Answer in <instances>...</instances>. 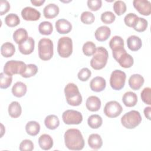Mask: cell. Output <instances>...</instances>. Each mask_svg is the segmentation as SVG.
Segmentation results:
<instances>
[{"instance_id":"1","label":"cell","mask_w":151,"mask_h":151,"mask_svg":"<svg viewBox=\"0 0 151 151\" xmlns=\"http://www.w3.org/2000/svg\"><path fill=\"white\" fill-rule=\"evenodd\" d=\"M65 146L71 150H80L84 148V140L81 132L77 129H69L64 133Z\"/></svg>"},{"instance_id":"2","label":"cell","mask_w":151,"mask_h":151,"mask_svg":"<svg viewBox=\"0 0 151 151\" xmlns=\"http://www.w3.org/2000/svg\"><path fill=\"white\" fill-rule=\"evenodd\" d=\"M64 93L66 101L69 105L78 106L82 103V96L78 88L74 83H68L64 88Z\"/></svg>"},{"instance_id":"3","label":"cell","mask_w":151,"mask_h":151,"mask_svg":"<svg viewBox=\"0 0 151 151\" xmlns=\"http://www.w3.org/2000/svg\"><path fill=\"white\" fill-rule=\"evenodd\" d=\"M108 58L109 53L107 50L103 47H99L93 55L90 61V65L94 70H101L106 66Z\"/></svg>"},{"instance_id":"4","label":"cell","mask_w":151,"mask_h":151,"mask_svg":"<svg viewBox=\"0 0 151 151\" xmlns=\"http://www.w3.org/2000/svg\"><path fill=\"white\" fill-rule=\"evenodd\" d=\"M52 41L46 38H41L38 42V56L43 61L50 60L54 53Z\"/></svg>"},{"instance_id":"5","label":"cell","mask_w":151,"mask_h":151,"mask_svg":"<svg viewBox=\"0 0 151 151\" xmlns=\"http://www.w3.org/2000/svg\"><path fill=\"white\" fill-rule=\"evenodd\" d=\"M142 117L137 110H131L124 114L121 118L122 124L126 129H132L137 127L142 122Z\"/></svg>"},{"instance_id":"6","label":"cell","mask_w":151,"mask_h":151,"mask_svg":"<svg viewBox=\"0 0 151 151\" xmlns=\"http://www.w3.org/2000/svg\"><path fill=\"white\" fill-rule=\"evenodd\" d=\"M112 54L113 58L119 63L121 67L127 68L133 65V58L132 55L127 53L124 47L112 51Z\"/></svg>"},{"instance_id":"7","label":"cell","mask_w":151,"mask_h":151,"mask_svg":"<svg viewBox=\"0 0 151 151\" xmlns=\"http://www.w3.org/2000/svg\"><path fill=\"white\" fill-rule=\"evenodd\" d=\"M57 52L63 58L70 57L73 52V41L68 37H61L58 41Z\"/></svg>"},{"instance_id":"8","label":"cell","mask_w":151,"mask_h":151,"mask_svg":"<svg viewBox=\"0 0 151 151\" xmlns=\"http://www.w3.org/2000/svg\"><path fill=\"white\" fill-rule=\"evenodd\" d=\"M27 65L22 61L10 60L7 61L4 67V73L12 76L22 74L26 70Z\"/></svg>"},{"instance_id":"9","label":"cell","mask_w":151,"mask_h":151,"mask_svg":"<svg viewBox=\"0 0 151 151\" xmlns=\"http://www.w3.org/2000/svg\"><path fill=\"white\" fill-rule=\"evenodd\" d=\"M126 78V73L120 70H114L110 77V84L111 88L115 90H120L125 84Z\"/></svg>"},{"instance_id":"10","label":"cell","mask_w":151,"mask_h":151,"mask_svg":"<svg viewBox=\"0 0 151 151\" xmlns=\"http://www.w3.org/2000/svg\"><path fill=\"white\" fill-rule=\"evenodd\" d=\"M62 119L66 124H79L83 121V116L77 110H67L63 113Z\"/></svg>"},{"instance_id":"11","label":"cell","mask_w":151,"mask_h":151,"mask_svg":"<svg viewBox=\"0 0 151 151\" xmlns=\"http://www.w3.org/2000/svg\"><path fill=\"white\" fill-rule=\"evenodd\" d=\"M123 108L120 104L116 101H110L105 104L104 113L109 118H115L122 112Z\"/></svg>"},{"instance_id":"12","label":"cell","mask_w":151,"mask_h":151,"mask_svg":"<svg viewBox=\"0 0 151 151\" xmlns=\"http://www.w3.org/2000/svg\"><path fill=\"white\" fill-rule=\"evenodd\" d=\"M134 8L139 14L145 16H149L151 13V3L147 0H134Z\"/></svg>"},{"instance_id":"13","label":"cell","mask_w":151,"mask_h":151,"mask_svg":"<svg viewBox=\"0 0 151 151\" xmlns=\"http://www.w3.org/2000/svg\"><path fill=\"white\" fill-rule=\"evenodd\" d=\"M21 16L25 21H34L40 18L41 13L32 7L26 6L21 11Z\"/></svg>"},{"instance_id":"14","label":"cell","mask_w":151,"mask_h":151,"mask_svg":"<svg viewBox=\"0 0 151 151\" xmlns=\"http://www.w3.org/2000/svg\"><path fill=\"white\" fill-rule=\"evenodd\" d=\"M34 47V40L32 37H29L25 41L18 44V50L21 54L24 55H28L33 52Z\"/></svg>"},{"instance_id":"15","label":"cell","mask_w":151,"mask_h":151,"mask_svg":"<svg viewBox=\"0 0 151 151\" xmlns=\"http://www.w3.org/2000/svg\"><path fill=\"white\" fill-rule=\"evenodd\" d=\"M55 28L59 34H68L72 29V25L68 20L61 18L55 22Z\"/></svg>"},{"instance_id":"16","label":"cell","mask_w":151,"mask_h":151,"mask_svg":"<svg viewBox=\"0 0 151 151\" xmlns=\"http://www.w3.org/2000/svg\"><path fill=\"white\" fill-rule=\"evenodd\" d=\"M106 86L105 79L100 76L94 77L90 83V87L92 91L95 92L102 91Z\"/></svg>"},{"instance_id":"17","label":"cell","mask_w":151,"mask_h":151,"mask_svg":"<svg viewBox=\"0 0 151 151\" xmlns=\"http://www.w3.org/2000/svg\"><path fill=\"white\" fill-rule=\"evenodd\" d=\"M145 82L144 78L139 74H132L129 79V85L130 87L134 90H139L143 85Z\"/></svg>"},{"instance_id":"18","label":"cell","mask_w":151,"mask_h":151,"mask_svg":"<svg viewBox=\"0 0 151 151\" xmlns=\"http://www.w3.org/2000/svg\"><path fill=\"white\" fill-rule=\"evenodd\" d=\"M111 30L107 26L103 25L99 27L95 31L94 35L96 39L100 42L107 40L110 36Z\"/></svg>"},{"instance_id":"19","label":"cell","mask_w":151,"mask_h":151,"mask_svg":"<svg viewBox=\"0 0 151 151\" xmlns=\"http://www.w3.org/2000/svg\"><path fill=\"white\" fill-rule=\"evenodd\" d=\"M100 99L95 96H91L87 98L86 101L87 109L90 111H97L101 107Z\"/></svg>"},{"instance_id":"20","label":"cell","mask_w":151,"mask_h":151,"mask_svg":"<svg viewBox=\"0 0 151 151\" xmlns=\"http://www.w3.org/2000/svg\"><path fill=\"white\" fill-rule=\"evenodd\" d=\"M60 12L59 7L55 4H49L43 9V14L45 18L48 19L54 18L58 15Z\"/></svg>"},{"instance_id":"21","label":"cell","mask_w":151,"mask_h":151,"mask_svg":"<svg viewBox=\"0 0 151 151\" xmlns=\"http://www.w3.org/2000/svg\"><path fill=\"white\" fill-rule=\"evenodd\" d=\"M127 45L129 50L132 51H136L142 47V40L136 35H131L127 39Z\"/></svg>"},{"instance_id":"22","label":"cell","mask_w":151,"mask_h":151,"mask_svg":"<svg viewBox=\"0 0 151 151\" xmlns=\"http://www.w3.org/2000/svg\"><path fill=\"white\" fill-rule=\"evenodd\" d=\"M89 147L94 150H99L103 145V140L101 136L96 133L91 134L88 138Z\"/></svg>"},{"instance_id":"23","label":"cell","mask_w":151,"mask_h":151,"mask_svg":"<svg viewBox=\"0 0 151 151\" xmlns=\"http://www.w3.org/2000/svg\"><path fill=\"white\" fill-rule=\"evenodd\" d=\"M122 101L126 107H133L137 104V96L136 93L132 91H127L123 96Z\"/></svg>"},{"instance_id":"24","label":"cell","mask_w":151,"mask_h":151,"mask_svg":"<svg viewBox=\"0 0 151 151\" xmlns=\"http://www.w3.org/2000/svg\"><path fill=\"white\" fill-rule=\"evenodd\" d=\"M38 144L42 149L50 150L53 146V140L49 134H42L38 139Z\"/></svg>"},{"instance_id":"25","label":"cell","mask_w":151,"mask_h":151,"mask_svg":"<svg viewBox=\"0 0 151 151\" xmlns=\"http://www.w3.org/2000/svg\"><path fill=\"white\" fill-rule=\"evenodd\" d=\"M27 91V87L25 84L21 81L16 82L12 88V94L17 97L24 96Z\"/></svg>"},{"instance_id":"26","label":"cell","mask_w":151,"mask_h":151,"mask_svg":"<svg viewBox=\"0 0 151 151\" xmlns=\"http://www.w3.org/2000/svg\"><path fill=\"white\" fill-rule=\"evenodd\" d=\"M44 124L48 129L55 130L60 125V120L56 115L50 114L45 118Z\"/></svg>"},{"instance_id":"27","label":"cell","mask_w":151,"mask_h":151,"mask_svg":"<svg viewBox=\"0 0 151 151\" xmlns=\"http://www.w3.org/2000/svg\"><path fill=\"white\" fill-rule=\"evenodd\" d=\"M22 113V108L20 104L16 101L11 102L8 106L9 115L12 118H17L19 117Z\"/></svg>"},{"instance_id":"28","label":"cell","mask_w":151,"mask_h":151,"mask_svg":"<svg viewBox=\"0 0 151 151\" xmlns=\"http://www.w3.org/2000/svg\"><path fill=\"white\" fill-rule=\"evenodd\" d=\"M28 38L27 30L23 28H19L15 30L13 34V39L14 41L19 44L25 41Z\"/></svg>"},{"instance_id":"29","label":"cell","mask_w":151,"mask_h":151,"mask_svg":"<svg viewBox=\"0 0 151 151\" xmlns=\"http://www.w3.org/2000/svg\"><path fill=\"white\" fill-rule=\"evenodd\" d=\"M25 130L29 135L35 136L40 132V125L36 121H29L25 125Z\"/></svg>"},{"instance_id":"30","label":"cell","mask_w":151,"mask_h":151,"mask_svg":"<svg viewBox=\"0 0 151 151\" xmlns=\"http://www.w3.org/2000/svg\"><path fill=\"white\" fill-rule=\"evenodd\" d=\"M15 51V46L11 42H6L1 45V53L4 57L6 58L12 57L14 54Z\"/></svg>"},{"instance_id":"31","label":"cell","mask_w":151,"mask_h":151,"mask_svg":"<svg viewBox=\"0 0 151 151\" xmlns=\"http://www.w3.org/2000/svg\"><path fill=\"white\" fill-rule=\"evenodd\" d=\"M88 125L91 129H98L103 123V119L99 114H92L87 119Z\"/></svg>"},{"instance_id":"32","label":"cell","mask_w":151,"mask_h":151,"mask_svg":"<svg viewBox=\"0 0 151 151\" xmlns=\"http://www.w3.org/2000/svg\"><path fill=\"white\" fill-rule=\"evenodd\" d=\"M38 31L42 35H50L53 31L52 25L49 21L41 22L38 25Z\"/></svg>"},{"instance_id":"33","label":"cell","mask_w":151,"mask_h":151,"mask_svg":"<svg viewBox=\"0 0 151 151\" xmlns=\"http://www.w3.org/2000/svg\"><path fill=\"white\" fill-rule=\"evenodd\" d=\"M5 23L9 27H15L19 24L20 19L17 14L11 13L5 17Z\"/></svg>"},{"instance_id":"34","label":"cell","mask_w":151,"mask_h":151,"mask_svg":"<svg viewBox=\"0 0 151 151\" xmlns=\"http://www.w3.org/2000/svg\"><path fill=\"white\" fill-rule=\"evenodd\" d=\"M109 47L112 51L124 47L123 38L118 35H115L109 41Z\"/></svg>"},{"instance_id":"35","label":"cell","mask_w":151,"mask_h":151,"mask_svg":"<svg viewBox=\"0 0 151 151\" xmlns=\"http://www.w3.org/2000/svg\"><path fill=\"white\" fill-rule=\"evenodd\" d=\"M12 82V76L7 74L4 72L0 73V87L5 89L8 88Z\"/></svg>"},{"instance_id":"36","label":"cell","mask_w":151,"mask_h":151,"mask_svg":"<svg viewBox=\"0 0 151 151\" xmlns=\"http://www.w3.org/2000/svg\"><path fill=\"white\" fill-rule=\"evenodd\" d=\"M96 44L91 41H87L85 42L82 48L83 54L86 56L93 55L96 50Z\"/></svg>"},{"instance_id":"37","label":"cell","mask_w":151,"mask_h":151,"mask_svg":"<svg viewBox=\"0 0 151 151\" xmlns=\"http://www.w3.org/2000/svg\"><path fill=\"white\" fill-rule=\"evenodd\" d=\"M113 10L114 12L119 16L123 14L126 11V5L122 1H116L113 4Z\"/></svg>"},{"instance_id":"38","label":"cell","mask_w":151,"mask_h":151,"mask_svg":"<svg viewBox=\"0 0 151 151\" xmlns=\"http://www.w3.org/2000/svg\"><path fill=\"white\" fill-rule=\"evenodd\" d=\"M38 67L35 64H29L27 65V68L25 71L21 74L22 77L29 78L34 76L38 72Z\"/></svg>"},{"instance_id":"39","label":"cell","mask_w":151,"mask_h":151,"mask_svg":"<svg viewBox=\"0 0 151 151\" xmlns=\"http://www.w3.org/2000/svg\"><path fill=\"white\" fill-rule=\"evenodd\" d=\"M147 25H148V22L146 19L143 18L139 17L136 23L135 24L133 28L137 32H142L145 31L147 29Z\"/></svg>"},{"instance_id":"40","label":"cell","mask_w":151,"mask_h":151,"mask_svg":"<svg viewBox=\"0 0 151 151\" xmlns=\"http://www.w3.org/2000/svg\"><path fill=\"white\" fill-rule=\"evenodd\" d=\"M139 17L134 13H129L124 18V22L125 24L129 27L133 28L136 23Z\"/></svg>"},{"instance_id":"41","label":"cell","mask_w":151,"mask_h":151,"mask_svg":"<svg viewBox=\"0 0 151 151\" xmlns=\"http://www.w3.org/2000/svg\"><path fill=\"white\" fill-rule=\"evenodd\" d=\"M80 19L81 22L85 24H91L94 21L95 17L92 12L90 11H84L81 15Z\"/></svg>"},{"instance_id":"42","label":"cell","mask_w":151,"mask_h":151,"mask_svg":"<svg viewBox=\"0 0 151 151\" xmlns=\"http://www.w3.org/2000/svg\"><path fill=\"white\" fill-rule=\"evenodd\" d=\"M115 19V15L111 11H105L101 15V20L104 24H111L114 21Z\"/></svg>"},{"instance_id":"43","label":"cell","mask_w":151,"mask_h":151,"mask_svg":"<svg viewBox=\"0 0 151 151\" xmlns=\"http://www.w3.org/2000/svg\"><path fill=\"white\" fill-rule=\"evenodd\" d=\"M151 88L150 87H145L142 91L140 94V97L142 101L146 104H151Z\"/></svg>"},{"instance_id":"44","label":"cell","mask_w":151,"mask_h":151,"mask_svg":"<svg viewBox=\"0 0 151 151\" xmlns=\"http://www.w3.org/2000/svg\"><path fill=\"white\" fill-rule=\"evenodd\" d=\"M34 147V143L31 140L25 139L20 143L19 149L21 151H31Z\"/></svg>"},{"instance_id":"45","label":"cell","mask_w":151,"mask_h":151,"mask_svg":"<svg viewBox=\"0 0 151 151\" xmlns=\"http://www.w3.org/2000/svg\"><path fill=\"white\" fill-rule=\"evenodd\" d=\"M91 72L88 68H83L78 73V78L81 81H86L91 77Z\"/></svg>"},{"instance_id":"46","label":"cell","mask_w":151,"mask_h":151,"mask_svg":"<svg viewBox=\"0 0 151 151\" xmlns=\"http://www.w3.org/2000/svg\"><path fill=\"white\" fill-rule=\"evenodd\" d=\"M102 5V1L101 0H88L87 6L88 8L93 11H96L99 10Z\"/></svg>"},{"instance_id":"47","label":"cell","mask_w":151,"mask_h":151,"mask_svg":"<svg viewBox=\"0 0 151 151\" xmlns=\"http://www.w3.org/2000/svg\"><path fill=\"white\" fill-rule=\"evenodd\" d=\"M10 9V4L6 0H1L0 1V15H3L9 11Z\"/></svg>"},{"instance_id":"48","label":"cell","mask_w":151,"mask_h":151,"mask_svg":"<svg viewBox=\"0 0 151 151\" xmlns=\"http://www.w3.org/2000/svg\"><path fill=\"white\" fill-rule=\"evenodd\" d=\"M144 114L145 117L148 119L150 120V111H151V107L150 106L146 107L144 109Z\"/></svg>"},{"instance_id":"49","label":"cell","mask_w":151,"mask_h":151,"mask_svg":"<svg viewBox=\"0 0 151 151\" xmlns=\"http://www.w3.org/2000/svg\"><path fill=\"white\" fill-rule=\"evenodd\" d=\"M31 2L34 6H40L45 2V0H31Z\"/></svg>"}]
</instances>
